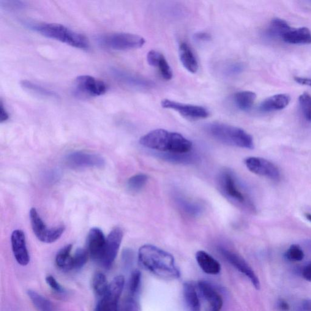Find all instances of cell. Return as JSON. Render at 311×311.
Masks as SVG:
<instances>
[{"label": "cell", "instance_id": "1", "mask_svg": "<svg viewBox=\"0 0 311 311\" xmlns=\"http://www.w3.org/2000/svg\"><path fill=\"white\" fill-rule=\"evenodd\" d=\"M139 263L157 277L173 280L180 277L172 255L155 245H144L139 250Z\"/></svg>", "mask_w": 311, "mask_h": 311}, {"label": "cell", "instance_id": "20", "mask_svg": "<svg viewBox=\"0 0 311 311\" xmlns=\"http://www.w3.org/2000/svg\"><path fill=\"white\" fill-rule=\"evenodd\" d=\"M196 259L201 269L206 274L217 275L220 272L219 262L205 251H198L196 254Z\"/></svg>", "mask_w": 311, "mask_h": 311}, {"label": "cell", "instance_id": "16", "mask_svg": "<svg viewBox=\"0 0 311 311\" xmlns=\"http://www.w3.org/2000/svg\"><path fill=\"white\" fill-rule=\"evenodd\" d=\"M11 244L13 256L20 265L26 266L30 261L26 246L25 234L21 230H15L11 235Z\"/></svg>", "mask_w": 311, "mask_h": 311}, {"label": "cell", "instance_id": "28", "mask_svg": "<svg viewBox=\"0 0 311 311\" xmlns=\"http://www.w3.org/2000/svg\"><path fill=\"white\" fill-rule=\"evenodd\" d=\"M109 287L108 281L106 276L101 272H97L94 275L92 279V288L99 299L105 296Z\"/></svg>", "mask_w": 311, "mask_h": 311}, {"label": "cell", "instance_id": "31", "mask_svg": "<svg viewBox=\"0 0 311 311\" xmlns=\"http://www.w3.org/2000/svg\"><path fill=\"white\" fill-rule=\"evenodd\" d=\"M149 177L145 174H138L128 179L127 186L130 190L138 192L143 189L148 181Z\"/></svg>", "mask_w": 311, "mask_h": 311}, {"label": "cell", "instance_id": "6", "mask_svg": "<svg viewBox=\"0 0 311 311\" xmlns=\"http://www.w3.org/2000/svg\"><path fill=\"white\" fill-rule=\"evenodd\" d=\"M217 184L220 192L232 203L241 205L245 203L246 199L244 193L232 171L228 170L222 171L218 175Z\"/></svg>", "mask_w": 311, "mask_h": 311}, {"label": "cell", "instance_id": "7", "mask_svg": "<svg viewBox=\"0 0 311 311\" xmlns=\"http://www.w3.org/2000/svg\"><path fill=\"white\" fill-rule=\"evenodd\" d=\"M125 278L119 275L109 284L107 293L99 299L95 311H120L119 300L124 288Z\"/></svg>", "mask_w": 311, "mask_h": 311}, {"label": "cell", "instance_id": "10", "mask_svg": "<svg viewBox=\"0 0 311 311\" xmlns=\"http://www.w3.org/2000/svg\"><path fill=\"white\" fill-rule=\"evenodd\" d=\"M249 170L258 175L265 176L273 180L279 179L280 172L276 165L269 160L258 157H249L245 160Z\"/></svg>", "mask_w": 311, "mask_h": 311}, {"label": "cell", "instance_id": "32", "mask_svg": "<svg viewBox=\"0 0 311 311\" xmlns=\"http://www.w3.org/2000/svg\"><path fill=\"white\" fill-rule=\"evenodd\" d=\"M89 253L88 250L78 248L73 256V270H80L85 265L88 261Z\"/></svg>", "mask_w": 311, "mask_h": 311}, {"label": "cell", "instance_id": "43", "mask_svg": "<svg viewBox=\"0 0 311 311\" xmlns=\"http://www.w3.org/2000/svg\"><path fill=\"white\" fill-rule=\"evenodd\" d=\"M277 307L281 311H289L290 310V305H289L286 300L283 299L278 300Z\"/></svg>", "mask_w": 311, "mask_h": 311}, {"label": "cell", "instance_id": "35", "mask_svg": "<svg viewBox=\"0 0 311 311\" xmlns=\"http://www.w3.org/2000/svg\"><path fill=\"white\" fill-rule=\"evenodd\" d=\"M142 275L140 271L136 270L132 272L128 285L130 295L133 296H137L141 285Z\"/></svg>", "mask_w": 311, "mask_h": 311}, {"label": "cell", "instance_id": "19", "mask_svg": "<svg viewBox=\"0 0 311 311\" xmlns=\"http://www.w3.org/2000/svg\"><path fill=\"white\" fill-rule=\"evenodd\" d=\"M115 74L117 78L122 83L134 88L149 89L154 88L155 86V83L153 81L148 79L133 75L132 74L122 72H117Z\"/></svg>", "mask_w": 311, "mask_h": 311}, {"label": "cell", "instance_id": "8", "mask_svg": "<svg viewBox=\"0 0 311 311\" xmlns=\"http://www.w3.org/2000/svg\"><path fill=\"white\" fill-rule=\"evenodd\" d=\"M29 218L35 235L40 241L45 243H53L56 242L61 238L65 232V228L63 226L51 229L47 228L35 208H32L30 211Z\"/></svg>", "mask_w": 311, "mask_h": 311}, {"label": "cell", "instance_id": "13", "mask_svg": "<svg viewBox=\"0 0 311 311\" xmlns=\"http://www.w3.org/2000/svg\"><path fill=\"white\" fill-rule=\"evenodd\" d=\"M123 238V232L119 228L111 231L106 241L104 255L101 264L106 269H110L118 253Z\"/></svg>", "mask_w": 311, "mask_h": 311}, {"label": "cell", "instance_id": "25", "mask_svg": "<svg viewBox=\"0 0 311 311\" xmlns=\"http://www.w3.org/2000/svg\"><path fill=\"white\" fill-rule=\"evenodd\" d=\"M256 97L255 92L244 91L237 92L234 95V104L240 110L247 111L250 110Z\"/></svg>", "mask_w": 311, "mask_h": 311}, {"label": "cell", "instance_id": "24", "mask_svg": "<svg viewBox=\"0 0 311 311\" xmlns=\"http://www.w3.org/2000/svg\"><path fill=\"white\" fill-rule=\"evenodd\" d=\"M185 303L190 311H201L200 299L195 286L190 283H185L183 287Z\"/></svg>", "mask_w": 311, "mask_h": 311}, {"label": "cell", "instance_id": "39", "mask_svg": "<svg viewBox=\"0 0 311 311\" xmlns=\"http://www.w3.org/2000/svg\"><path fill=\"white\" fill-rule=\"evenodd\" d=\"M244 67L242 64L239 63H234L232 64L225 68V73L226 75L232 76L238 75L243 70Z\"/></svg>", "mask_w": 311, "mask_h": 311}, {"label": "cell", "instance_id": "21", "mask_svg": "<svg viewBox=\"0 0 311 311\" xmlns=\"http://www.w3.org/2000/svg\"><path fill=\"white\" fill-rule=\"evenodd\" d=\"M179 56L182 65L188 72L196 73L198 70V63L195 54L186 43H182L179 46Z\"/></svg>", "mask_w": 311, "mask_h": 311}, {"label": "cell", "instance_id": "26", "mask_svg": "<svg viewBox=\"0 0 311 311\" xmlns=\"http://www.w3.org/2000/svg\"><path fill=\"white\" fill-rule=\"evenodd\" d=\"M72 248V244H68L57 253L56 263L57 266L63 271H70L73 270V256L71 255Z\"/></svg>", "mask_w": 311, "mask_h": 311}, {"label": "cell", "instance_id": "34", "mask_svg": "<svg viewBox=\"0 0 311 311\" xmlns=\"http://www.w3.org/2000/svg\"><path fill=\"white\" fill-rule=\"evenodd\" d=\"M156 67L159 69L160 75L165 80H170L173 78L172 70L162 54L160 55L159 60H158Z\"/></svg>", "mask_w": 311, "mask_h": 311}, {"label": "cell", "instance_id": "15", "mask_svg": "<svg viewBox=\"0 0 311 311\" xmlns=\"http://www.w3.org/2000/svg\"><path fill=\"white\" fill-rule=\"evenodd\" d=\"M106 239L100 229L94 228L89 231L87 238L88 252L92 259L101 263L104 255Z\"/></svg>", "mask_w": 311, "mask_h": 311}, {"label": "cell", "instance_id": "4", "mask_svg": "<svg viewBox=\"0 0 311 311\" xmlns=\"http://www.w3.org/2000/svg\"><path fill=\"white\" fill-rule=\"evenodd\" d=\"M32 28L46 37L59 41L73 47L81 50L89 48L88 40L85 36L62 24L41 23L35 24Z\"/></svg>", "mask_w": 311, "mask_h": 311}, {"label": "cell", "instance_id": "27", "mask_svg": "<svg viewBox=\"0 0 311 311\" xmlns=\"http://www.w3.org/2000/svg\"><path fill=\"white\" fill-rule=\"evenodd\" d=\"M28 295L38 311H53V306L51 302L42 295L32 290H29Z\"/></svg>", "mask_w": 311, "mask_h": 311}, {"label": "cell", "instance_id": "5", "mask_svg": "<svg viewBox=\"0 0 311 311\" xmlns=\"http://www.w3.org/2000/svg\"><path fill=\"white\" fill-rule=\"evenodd\" d=\"M97 42L102 48L115 51L135 50L146 43L140 35L124 32L102 35L98 38Z\"/></svg>", "mask_w": 311, "mask_h": 311}, {"label": "cell", "instance_id": "11", "mask_svg": "<svg viewBox=\"0 0 311 311\" xmlns=\"http://www.w3.org/2000/svg\"><path fill=\"white\" fill-rule=\"evenodd\" d=\"M161 105L163 108L175 111L182 116L191 119H206L209 116V111L201 106L185 104L169 99L163 100Z\"/></svg>", "mask_w": 311, "mask_h": 311}, {"label": "cell", "instance_id": "45", "mask_svg": "<svg viewBox=\"0 0 311 311\" xmlns=\"http://www.w3.org/2000/svg\"><path fill=\"white\" fill-rule=\"evenodd\" d=\"M294 80L296 81L297 83H298L300 84H303V85L309 86L311 87V78L296 77L294 78Z\"/></svg>", "mask_w": 311, "mask_h": 311}, {"label": "cell", "instance_id": "23", "mask_svg": "<svg viewBox=\"0 0 311 311\" xmlns=\"http://www.w3.org/2000/svg\"><path fill=\"white\" fill-rule=\"evenodd\" d=\"M292 28L285 20L280 18L273 19L267 30V34L274 39H281L291 31Z\"/></svg>", "mask_w": 311, "mask_h": 311}, {"label": "cell", "instance_id": "14", "mask_svg": "<svg viewBox=\"0 0 311 311\" xmlns=\"http://www.w3.org/2000/svg\"><path fill=\"white\" fill-rule=\"evenodd\" d=\"M68 164L75 168H102L105 160L99 155L83 152H75L67 158Z\"/></svg>", "mask_w": 311, "mask_h": 311}, {"label": "cell", "instance_id": "17", "mask_svg": "<svg viewBox=\"0 0 311 311\" xmlns=\"http://www.w3.org/2000/svg\"><path fill=\"white\" fill-rule=\"evenodd\" d=\"M199 290L202 296L209 305L211 311H220L223 305L222 296L211 284L205 281H200L198 283Z\"/></svg>", "mask_w": 311, "mask_h": 311}, {"label": "cell", "instance_id": "12", "mask_svg": "<svg viewBox=\"0 0 311 311\" xmlns=\"http://www.w3.org/2000/svg\"><path fill=\"white\" fill-rule=\"evenodd\" d=\"M220 252L224 257L227 260L229 263L231 264L233 267H235L237 270L245 276H246L250 280L251 283L256 289H260V283L258 278L256 276L255 273L253 270L249 266V264L236 253L232 252V251L225 249V248L220 247Z\"/></svg>", "mask_w": 311, "mask_h": 311}, {"label": "cell", "instance_id": "37", "mask_svg": "<svg viewBox=\"0 0 311 311\" xmlns=\"http://www.w3.org/2000/svg\"><path fill=\"white\" fill-rule=\"evenodd\" d=\"M139 307L137 300L135 296L132 295L128 296L123 300L120 306V311H139Z\"/></svg>", "mask_w": 311, "mask_h": 311}, {"label": "cell", "instance_id": "44", "mask_svg": "<svg viewBox=\"0 0 311 311\" xmlns=\"http://www.w3.org/2000/svg\"><path fill=\"white\" fill-rule=\"evenodd\" d=\"M300 308L302 311H311V299H307L302 301Z\"/></svg>", "mask_w": 311, "mask_h": 311}, {"label": "cell", "instance_id": "38", "mask_svg": "<svg viewBox=\"0 0 311 311\" xmlns=\"http://www.w3.org/2000/svg\"><path fill=\"white\" fill-rule=\"evenodd\" d=\"M46 282L56 293L59 294L65 293L64 288L62 287L61 284L57 282L56 278L52 276V275H48V276L46 277Z\"/></svg>", "mask_w": 311, "mask_h": 311}, {"label": "cell", "instance_id": "42", "mask_svg": "<svg viewBox=\"0 0 311 311\" xmlns=\"http://www.w3.org/2000/svg\"><path fill=\"white\" fill-rule=\"evenodd\" d=\"M9 117V114H8L6 108H4L3 103L1 102V105H0V122L1 123L6 122Z\"/></svg>", "mask_w": 311, "mask_h": 311}, {"label": "cell", "instance_id": "36", "mask_svg": "<svg viewBox=\"0 0 311 311\" xmlns=\"http://www.w3.org/2000/svg\"><path fill=\"white\" fill-rule=\"evenodd\" d=\"M285 257L291 261H300L304 258V251L299 245L293 244L285 253Z\"/></svg>", "mask_w": 311, "mask_h": 311}, {"label": "cell", "instance_id": "33", "mask_svg": "<svg viewBox=\"0 0 311 311\" xmlns=\"http://www.w3.org/2000/svg\"><path fill=\"white\" fill-rule=\"evenodd\" d=\"M299 100L305 118L311 122V95L305 92L300 95Z\"/></svg>", "mask_w": 311, "mask_h": 311}, {"label": "cell", "instance_id": "41", "mask_svg": "<svg viewBox=\"0 0 311 311\" xmlns=\"http://www.w3.org/2000/svg\"><path fill=\"white\" fill-rule=\"evenodd\" d=\"M302 275L306 280L311 282V262L303 269Z\"/></svg>", "mask_w": 311, "mask_h": 311}, {"label": "cell", "instance_id": "2", "mask_svg": "<svg viewBox=\"0 0 311 311\" xmlns=\"http://www.w3.org/2000/svg\"><path fill=\"white\" fill-rule=\"evenodd\" d=\"M142 146L167 154H188L192 148V142L181 134L163 129L152 131L140 139Z\"/></svg>", "mask_w": 311, "mask_h": 311}, {"label": "cell", "instance_id": "18", "mask_svg": "<svg viewBox=\"0 0 311 311\" xmlns=\"http://www.w3.org/2000/svg\"><path fill=\"white\" fill-rule=\"evenodd\" d=\"M291 97L286 94H279L267 98L262 102L259 107L261 112H271L282 110L287 107L290 103Z\"/></svg>", "mask_w": 311, "mask_h": 311}, {"label": "cell", "instance_id": "22", "mask_svg": "<svg viewBox=\"0 0 311 311\" xmlns=\"http://www.w3.org/2000/svg\"><path fill=\"white\" fill-rule=\"evenodd\" d=\"M283 40L290 44H311V32L308 28L303 27L292 28L283 38Z\"/></svg>", "mask_w": 311, "mask_h": 311}, {"label": "cell", "instance_id": "3", "mask_svg": "<svg viewBox=\"0 0 311 311\" xmlns=\"http://www.w3.org/2000/svg\"><path fill=\"white\" fill-rule=\"evenodd\" d=\"M206 130L213 138L223 144L242 149L254 148L252 136L241 128L215 122L207 124Z\"/></svg>", "mask_w": 311, "mask_h": 311}, {"label": "cell", "instance_id": "46", "mask_svg": "<svg viewBox=\"0 0 311 311\" xmlns=\"http://www.w3.org/2000/svg\"><path fill=\"white\" fill-rule=\"evenodd\" d=\"M305 217L311 223V214H306Z\"/></svg>", "mask_w": 311, "mask_h": 311}, {"label": "cell", "instance_id": "29", "mask_svg": "<svg viewBox=\"0 0 311 311\" xmlns=\"http://www.w3.org/2000/svg\"><path fill=\"white\" fill-rule=\"evenodd\" d=\"M176 203L179 209L184 214L189 215L190 217H196L201 214L202 209L198 204L192 203V201L182 197L177 199Z\"/></svg>", "mask_w": 311, "mask_h": 311}, {"label": "cell", "instance_id": "30", "mask_svg": "<svg viewBox=\"0 0 311 311\" xmlns=\"http://www.w3.org/2000/svg\"><path fill=\"white\" fill-rule=\"evenodd\" d=\"M21 86L23 88L29 92L46 97H57V95L53 91H49L47 89L31 82V81L24 80L21 81Z\"/></svg>", "mask_w": 311, "mask_h": 311}, {"label": "cell", "instance_id": "40", "mask_svg": "<svg viewBox=\"0 0 311 311\" xmlns=\"http://www.w3.org/2000/svg\"><path fill=\"white\" fill-rule=\"evenodd\" d=\"M194 39L199 42H207V41L211 40V36L206 32H200L194 35Z\"/></svg>", "mask_w": 311, "mask_h": 311}, {"label": "cell", "instance_id": "9", "mask_svg": "<svg viewBox=\"0 0 311 311\" xmlns=\"http://www.w3.org/2000/svg\"><path fill=\"white\" fill-rule=\"evenodd\" d=\"M74 88L76 94L83 97L100 96L107 91V86L105 82L87 75L76 78Z\"/></svg>", "mask_w": 311, "mask_h": 311}]
</instances>
